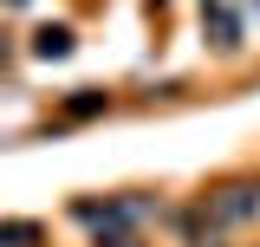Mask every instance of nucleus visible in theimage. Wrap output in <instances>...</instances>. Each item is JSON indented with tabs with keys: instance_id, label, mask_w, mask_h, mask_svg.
I'll return each instance as SVG.
<instances>
[{
	"instance_id": "nucleus-1",
	"label": "nucleus",
	"mask_w": 260,
	"mask_h": 247,
	"mask_svg": "<svg viewBox=\"0 0 260 247\" xmlns=\"http://www.w3.org/2000/svg\"><path fill=\"white\" fill-rule=\"evenodd\" d=\"M65 52H72V33H65V26H46V33H39V59H65Z\"/></svg>"
},
{
	"instance_id": "nucleus-2",
	"label": "nucleus",
	"mask_w": 260,
	"mask_h": 247,
	"mask_svg": "<svg viewBox=\"0 0 260 247\" xmlns=\"http://www.w3.org/2000/svg\"><path fill=\"white\" fill-rule=\"evenodd\" d=\"M117 247H130V241H117Z\"/></svg>"
}]
</instances>
